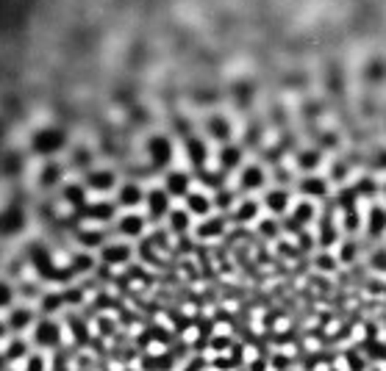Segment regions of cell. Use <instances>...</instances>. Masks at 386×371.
Returning <instances> with one entry per match:
<instances>
[{
  "label": "cell",
  "instance_id": "8992f818",
  "mask_svg": "<svg viewBox=\"0 0 386 371\" xmlns=\"http://www.w3.org/2000/svg\"><path fill=\"white\" fill-rule=\"evenodd\" d=\"M264 183H267V172L259 163L242 166V172H239V189L242 191H259V189H264Z\"/></svg>",
  "mask_w": 386,
  "mask_h": 371
},
{
  "label": "cell",
  "instance_id": "8d00e7d4",
  "mask_svg": "<svg viewBox=\"0 0 386 371\" xmlns=\"http://www.w3.org/2000/svg\"><path fill=\"white\" fill-rule=\"evenodd\" d=\"M375 169H386V147H381V150H375Z\"/></svg>",
  "mask_w": 386,
  "mask_h": 371
},
{
  "label": "cell",
  "instance_id": "d4e9b609",
  "mask_svg": "<svg viewBox=\"0 0 386 371\" xmlns=\"http://www.w3.org/2000/svg\"><path fill=\"white\" fill-rule=\"evenodd\" d=\"M167 222H169L172 233H186L189 224H192V213L186 211V208H175V211L167 213Z\"/></svg>",
  "mask_w": 386,
  "mask_h": 371
},
{
  "label": "cell",
  "instance_id": "2e32d148",
  "mask_svg": "<svg viewBox=\"0 0 386 371\" xmlns=\"http://www.w3.org/2000/svg\"><path fill=\"white\" fill-rule=\"evenodd\" d=\"M114 211H117L114 203H106V200H98V203H86V205H84V216H86L89 222H95V224H98V222H101V224H103V222H111V219H114Z\"/></svg>",
  "mask_w": 386,
  "mask_h": 371
},
{
  "label": "cell",
  "instance_id": "d590c367",
  "mask_svg": "<svg viewBox=\"0 0 386 371\" xmlns=\"http://www.w3.org/2000/svg\"><path fill=\"white\" fill-rule=\"evenodd\" d=\"M373 269H378V271H386V250H378V252L373 255Z\"/></svg>",
  "mask_w": 386,
  "mask_h": 371
},
{
  "label": "cell",
  "instance_id": "7c38bea8",
  "mask_svg": "<svg viewBox=\"0 0 386 371\" xmlns=\"http://www.w3.org/2000/svg\"><path fill=\"white\" fill-rule=\"evenodd\" d=\"M184 153H186V161H189L192 166H203V163L209 161V144H206L203 139L192 136V139L184 142Z\"/></svg>",
  "mask_w": 386,
  "mask_h": 371
},
{
  "label": "cell",
  "instance_id": "30bf717a",
  "mask_svg": "<svg viewBox=\"0 0 386 371\" xmlns=\"http://www.w3.org/2000/svg\"><path fill=\"white\" fill-rule=\"evenodd\" d=\"M101 261L109 266L128 264V261H131V247H128L125 241H109V244H103V250H101Z\"/></svg>",
  "mask_w": 386,
  "mask_h": 371
},
{
  "label": "cell",
  "instance_id": "3957f363",
  "mask_svg": "<svg viewBox=\"0 0 386 371\" xmlns=\"http://www.w3.org/2000/svg\"><path fill=\"white\" fill-rule=\"evenodd\" d=\"M31 338L28 335H8L6 338V344L0 346V352H3V358H6V363H8V369L14 366V369H20L22 363H25V358L31 355Z\"/></svg>",
  "mask_w": 386,
  "mask_h": 371
},
{
  "label": "cell",
  "instance_id": "7a4b0ae2",
  "mask_svg": "<svg viewBox=\"0 0 386 371\" xmlns=\"http://www.w3.org/2000/svg\"><path fill=\"white\" fill-rule=\"evenodd\" d=\"M6 324L11 335H28L37 324V305L31 302H17L8 313H6Z\"/></svg>",
  "mask_w": 386,
  "mask_h": 371
},
{
  "label": "cell",
  "instance_id": "ac0fdd59",
  "mask_svg": "<svg viewBox=\"0 0 386 371\" xmlns=\"http://www.w3.org/2000/svg\"><path fill=\"white\" fill-rule=\"evenodd\" d=\"M165 191L169 197H186L189 194V175L186 172H169L165 177Z\"/></svg>",
  "mask_w": 386,
  "mask_h": 371
},
{
  "label": "cell",
  "instance_id": "83f0119b",
  "mask_svg": "<svg viewBox=\"0 0 386 371\" xmlns=\"http://www.w3.org/2000/svg\"><path fill=\"white\" fill-rule=\"evenodd\" d=\"M17 302H20V297H17L14 285L8 280H0V313H8Z\"/></svg>",
  "mask_w": 386,
  "mask_h": 371
},
{
  "label": "cell",
  "instance_id": "484cf974",
  "mask_svg": "<svg viewBox=\"0 0 386 371\" xmlns=\"http://www.w3.org/2000/svg\"><path fill=\"white\" fill-rule=\"evenodd\" d=\"M314 203H309V200H303V203H297L295 208H292V224H297V227H303V224H309L311 219H314Z\"/></svg>",
  "mask_w": 386,
  "mask_h": 371
},
{
  "label": "cell",
  "instance_id": "ffe728a7",
  "mask_svg": "<svg viewBox=\"0 0 386 371\" xmlns=\"http://www.w3.org/2000/svg\"><path fill=\"white\" fill-rule=\"evenodd\" d=\"M264 205L270 208V213H276V216L286 213L289 211V191H286V189H270L267 197H264Z\"/></svg>",
  "mask_w": 386,
  "mask_h": 371
},
{
  "label": "cell",
  "instance_id": "8fae6325",
  "mask_svg": "<svg viewBox=\"0 0 386 371\" xmlns=\"http://www.w3.org/2000/svg\"><path fill=\"white\" fill-rule=\"evenodd\" d=\"M145 203H148L150 219H162V216L169 213V194H167L165 189H150L145 194Z\"/></svg>",
  "mask_w": 386,
  "mask_h": 371
},
{
  "label": "cell",
  "instance_id": "cb8c5ba5",
  "mask_svg": "<svg viewBox=\"0 0 386 371\" xmlns=\"http://www.w3.org/2000/svg\"><path fill=\"white\" fill-rule=\"evenodd\" d=\"M103 238H106V236H103L98 227H89V230L84 227V230H78V238H75V241H78L84 250H95V247H103V244H106Z\"/></svg>",
  "mask_w": 386,
  "mask_h": 371
},
{
  "label": "cell",
  "instance_id": "9c48e42d",
  "mask_svg": "<svg viewBox=\"0 0 386 371\" xmlns=\"http://www.w3.org/2000/svg\"><path fill=\"white\" fill-rule=\"evenodd\" d=\"M89 191H98V194H103V191H111L114 186H117V177H114V172L111 169H89L86 172V183H84Z\"/></svg>",
  "mask_w": 386,
  "mask_h": 371
},
{
  "label": "cell",
  "instance_id": "f546056e",
  "mask_svg": "<svg viewBox=\"0 0 386 371\" xmlns=\"http://www.w3.org/2000/svg\"><path fill=\"white\" fill-rule=\"evenodd\" d=\"M364 78H367V81H373V83L384 81L386 78V61L384 58H373V61L367 64V69H364Z\"/></svg>",
  "mask_w": 386,
  "mask_h": 371
},
{
  "label": "cell",
  "instance_id": "836d02e7",
  "mask_svg": "<svg viewBox=\"0 0 386 371\" xmlns=\"http://www.w3.org/2000/svg\"><path fill=\"white\" fill-rule=\"evenodd\" d=\"M345 216H347V219H345V227H347V230H359L361 219H359V211H356L353 205H347V208H345Z\"/></svg>",
  "mask_w": 386,
  "mask_h": 371
},
{
  "label": "cell",
  "instance_id": "52a82bcc",
  "mask_svg": "<svg viewBox=\"0 0 386 371\" xmlns=\"http://www.w3.org/2000/svg\"><path fill=\"white\" fill-rule=\"evenodd\" d=\"M117 233H120L122 238H139V236L145 233V216L136 211L122 213L120 222H117Z\"/></svg>",
  "mask_w": 386,
  "mask_h": 371
},
{
  "label": "cell",
  "instance_id": "44dd1931",
  "mask_svg": "<svg viewBox=\"0 0 386 371\" xmlns=\"http://www.w3.org/2000/svg\"><path fill=\"white\" fill-rule=\"evenodd\" d=\"M86 186L84 183H67L64 186V194H61V200L67 203V205H75V208H84L86 205Z\"/></svg>",
  "mask_w": 386,
  "mask_h": 371
},
{
  "label": "cell",
  "instance_id": "6da1fadb",
  "mask_svg": "<svg viewBox=\"0 0 386 371\" xmlns=\"http://www.w3.org/2000/svg\"><path fill=\"white\" fill-rule=\"evenodd\" d=\"M61 332H64V327H61L53 316H42L37 318L34 330L28 332V338H31V346H34V349L53 352V349L61 346Z\"/></svg>",
  "mask_w": 386,
  "mask_h": 371
},
{
  "label": "cell",
  "instance_id": "5bb4252c",
  "mask_svg": "<svg viewBox=\"0 0 386 371\" xmlns=\"http://www.w3.org/2000/svg\"><path fill=\"white\" fill-rule=\"evenodd\" d=\"M184 200H186V211L192 213V216L206 219V216L212 213V197H209L206 191H189Z\"/></svg>",
  "mask_w": 386,
  "mask_h": 371
},
{
  "label": "cell",
  "instance_id": "60d3db41",
  "mask_svg": "<svg viewBox=\"0 0 386 371\" xmlns=\"http://www.w3.org/2000/svg\"><path fill=\"white\" fill-rule=\"evenodd\" d=\"M384 197H386V183H384Z\"/></svg>",
  "mask_w": 386,
  "mask_h": 371
},
{
  "label": "cell",
  "instance_id": "9a60e30c",
  "mask_svg": "<svg viewBox=\"0 0 386 371\" xmlns=\"http://www.w3.org/2000/svg\"><path fill=\"white\" fill-rule=\"evenodd\" d=\"M61 177H64V166H61L58 161H45V163H42V172H39V189L51 191L53 186L61 183Z\"/></svg>",
  "mask_w": 386,
  "mask_h": 371
},
{
  "label": "cell",
  "instance_id": "5b68a950",
  "mask_svg": "<svg viewBox=\"0 0 386 371\" xmlns=\"http://www.w3.org/2000/svg\"><path fill=\"white\" fill-rule=\"evenodd\" d=\"M148 158H150V163L156 169H165L167 163L172 161V142L167 136H162V133L150 136L148 139Z\"/></svg>",
  "mask_w": 386,
  "mask_h": 371
},
{
  "label": "cell",
  "instance_id": "277c9868",
  "mask_svg": "<svg viewBox=\"0 0 386 371\" xmlns=\"http://www.w3.org/2000/svg\"><path fill=\"white\" fill-rule=\"evenodd\" d=\"M64 144H67V133L61 128H42L34 136V153H39V156H53Z\"/></svg>",
  "mask_w": 386,
  "mask_h": 371
},
{
  "label": "cell",
  "instance_id": "7402d4cb",
  "mask_svg": "<svg viewBox=\"0 0 386 371\" xmlns=\"http://www.w3.org/2000/svg\"><path fill=\"white\" fill-rule=\"evenodd\" d=\"M17 371H51V352L31 349V355L25 358V363Z\"/></svg>",
  "mask_w": 386,
  "mask_h": 371
},
{
  "label": "cell",
  "instance_id": "4316f807",
  "mask_svg": "<svg viewBox=\"0 0 386 371\" xmlns=\"http://www.w3.org/2000/svg\"><path fill=\"white\" fill-rule=\"evenodd\" d=\"M222 230H225V219L222 216H206L203 222H200V227H198V236L200 238H214V236H220Z\"/></svg>",
  "mask_w": 386,
  "mask_h": 371
},
{
  "label": "cell",
  "instance_id": "ab89813d",
  "mask_svg": "<svg viewBox=\"0 0 386 371\" xmlns=\"http://www.w3.org/2000/svg\"><path fill=\"white\" fill-rule=\"evenodd\" d=\"M347 175V166L345 163H333V180H339V177H345Z\"/></svg>",
  "mask_w": 386,
  "mask_h": 371
},
{
  "label": "cell",
  "instance_id": "d6a6232c",
  "mask_svg": "<svg viewBox=\"0 0 386 371\" xmlns=\"http://www.w3.org/2000/svg\"><path fill=\"white\" fill-rule=\"evenodd\" d=\"M339 261H342V264H353V261H356V244H353V241H345V244H342Z\"/></svg>",
  "mask_w": 386,
  "mask_h": 371
},
{
  "label": "cell",
  "instance_id": "e575fe53",
  "mask_svg": "<svg viewBox=\"0 0 386 371\" xmlns=\"http://www.w3.org/2000/svg\"><path fill=\"white\" fill-rule=\"evenodd\" d=\"M375 191H378V189H375V183H373L370 177H367V180H364V177L359 180V194H361V197H373Z\"/></svg>",
  "mask_w": 386,
  "mask_h": 371
},
{
  "label": "cell",
  "instance_id": "f35d334b",
  "mask_svg": "<svg viewBox=\"0 0 386 371\" xmlns=\"http://www.w3.org/2000/svg\"><path fill=\"white\" fill-rule=\"evenodd\" d=\"M11 332H8V324H6V316H0V346L6 344V338H8Z\"/></svg>",
  "mask_w": 386,
  "mask_h": 371
},
{
  "label": "cell",
  "instance_id": "4fadbf2b",
  "mask_svg": "<svg viewBox=\"0 0 386 371\" xmlns=\"http://www.w3.org/2000/svg\"><path fill=\"white\" fill-rule=\"evenodd\" d=\"M206 130H209V136L212 139H217V142H228L231 139V133H233V128H231V119L228 116H222V114H212L209 119H206Z\"/></svg>",
  "mask_w": 386,
  "mask_h": 371
},
{
  "label": "cell",
  "instance_id": "e0dca14e",
  "mask_svg": "<svg viewBox=\"0 0 386 371\" xmlns=\"http://www.w3.org/2000/svg\"><path fill=\"white\" fill-rule=\"evenodd\" d=\"M300 194H306L309 200H317V197L323 200L328 194V180L320 177V175H309V177L300 180Z\"/></svg>",
  "mask_w": 386,
  "mask_h": 371
},
{
  "label": "cell",
  "instance_id": "4dcf8cb0",
  "mask_svg": "<svg viewBox=\"0 0 386 371\" xmlns=\"http://www.w3.org/2000/svg\"><path fill=\"white\" fill-rule=\"evenodd\" d=\"M233 216H236L239 222H250V219H256V216H259V205H256L253 200H245V203L233 211Z\"/></svg>",
  "mask_w": 386,
  "mask_h": 371
},
{
  "label": "cell",
  "instance_id": "f1b7e54d",
  "mask_svg": "<svg viewBox=\"0 0 386 371\" xmlns=\"http://www.w3.org/2000/svg\"><path fill=\"white\" fill-rule=\"evenodd\" d=\"M320 161H323V153H320V150H303V153H297V166H300L303 172H314V169L320 166Z\"/></svg>",
  "mask_w": 386,
  "mask_h": 371
},
{
  "label": "cell",
  "instance_id": "1f68e13d",
  "mask_svg": "<svg viewBox=\"0 0 386 371\" xmlns=\"http://www.w3.org/2000/svg\"><path fill=\"white\" fill-rule=\"evenodd\" d=\"M92 255L89 252H84V255H78V258H72V264H70V271H92Z\"/></svg>",
  "mask_w": 386,
  "mask_h": 371
},
{
  "label": "cell",
  "instance_id": "d6986e66",
  "mask_svg": "<svg viewBox=\"0 0 386 371\" xmlns=\"http://www.w3.org/2000/svg\"><path fill=\"white\" fill-rule=\"evenodd\" d=\"M364 222H367V233H370L373 238L384 236L386 233V208L384 205H373L370 213L364 216Z\"/></svg>",
  "mask_w": 386,
  "mask_h": 371
},
{
  "label": "cell",
  "instance_id": "74e56055",
  "mask_svg": "<svg viewBox=\"0 0 386 371\" xmlns=\"http://www.w3.org/2000/svg\"><path fill=\"white\" fill-rule=\"evenodd\" d=\"M317 266H323V269H328V271H331V269H336V264H333V258L328 255V252L317 258Z\"/></svg>",
  "mask_w": 386,
  "mask_h": 371
},
{
  "label": "cell",
  "instance_id": "603a6c76",
  "mask_svg": "<svg viewBox=\"0 0 386 371\" xmlns=\"http://www.w3.org/2000/svg\"><path fill=\"white\" fill-rule=\"evenodd\" d=\"M220 166H222V172H228V169H239V166H242V147H236V144H222Z\"/></svg>",
  "mask_w": 386,
  "mask_h": 371
},
{
  "label": "cell",
  "instance_id": "ba28073f",
  "mask_svg": "<svg viewBox=\"0 0 386 371\" xmlns=\"http://www.w3.org/2000/svg\"><path fill=\"white\" fill-rule=\"evenodd\" d=\"M145 189L139 186V183H122L120 189H117V205H122V208H128V211H134L136 205H142L145 203Z\"/></svg>",
  "mask_w": 386,
  "mask_h": 371
}]
</instances>
